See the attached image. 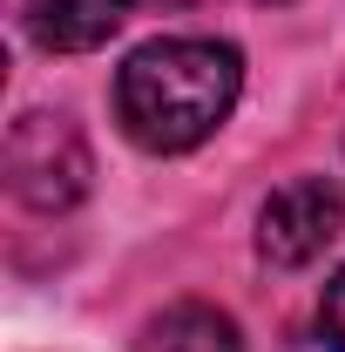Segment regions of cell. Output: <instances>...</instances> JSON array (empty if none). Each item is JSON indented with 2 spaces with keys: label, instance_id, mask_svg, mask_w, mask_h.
Segmentation results:
<instances>
[{
  "label": "cell",
  "instance_id": "7",
  "mask_svg": "<svg viewBox=\"0 0 345 352\" xmlns=\"http://www.w3.org/2000/svg\"><path fill=\"white\" fill-rule=\"evenodd\" d=\"M163 7H197V0H163Z\"/></svg>",
  "mask_w": 345,
  "mask_h": 352
},
{
  "label": "cell",
  "instance_id": "1",
  "mask_svg": "<svg viewBox=\"0 0 345 352\" xmlns=\"http://www.w3.org/2000/svg\"><path fill=\"white\" fill-rule=\"evenodd\" d=\"M237 88H244V61H237L230 41L176 34V41L135 47L122 61L115 116L142 149L183 156V149H197V142H210L223 129V116L237 109Z\"/></svg>",
  "mask_w": 345,
  "mask_h": 352
},
{
  "label": "cell",
  "instance_id": "2",
  "mask_svg": "<svg viewBox=\"0 0 345 352\" xmlns=\"http://www.w3.org/2000/svg\"><path fill=\"white\" fill-rule=\"evenodd\" d=\"M88 142L68 116L54 109H27L14 129H7V190L27 204V210H75L88 197Z\"/></svg>",
  "mask_w": 345,
  "mask_h": 352
},
{
  "label": "cell",
  "instance_id": "5",
  "mask_svg": "<svg viewBox=\"0 0 345 352\" xmlns=\"http://www.w3.org/2000/svg\"><path fill=\"white\" fill-rule=\"evenodd\" d=\"M135 352H244V339H237V318L230 311L203 305V298H183V305L156 311L142 325Z\"/></svg>",
  "mask_w": 345,
  "mask_h": 352
},
{
  "label": "cell",
  "instance_id": "3",
  "mask_svg": "<svg viewBox=\"0 0 345 352\" xmlns=\"http://www.w3.org/2000/svg\"><path fill=\"white\" fill-rule=\"evenodd\" d=\"M339 223H345V197L318 176H298V183L271 190V204L258 210V251L278 271H298L339 237Z\"/></svg>",
  "mask_w": 345,
  "mask_h": 352
},
{
  "label": "cell",
  "instance_id": "4",
  "mask_svg": "<svg viewBox=\"0 0 345 352\" xmlns=\"http://www.w3.org/2000/svg\"><path fill=\"white\" fill-rule=\"evenodd\" d=\"M129 7L135 0H27V34L47 54H88L129 21Z\"/></svg>",
  "mask_w": 345,
  "mask_h": 352
},
{
  "label": "cell",
  "instance_id": "6",
  "mask_svg": "<svg viewBox=\"0 0 345 352\" xmlns=\"http://www.w3.org/2000/svg\"><path fill=\"white\" fill-rule=\"evenodd\" d=\"M318 339L332 352H345V271L325 285V305H318Z\"/></svg>",
  "mask_w": 345,
  "mask_h": 352
}]
</instances>
